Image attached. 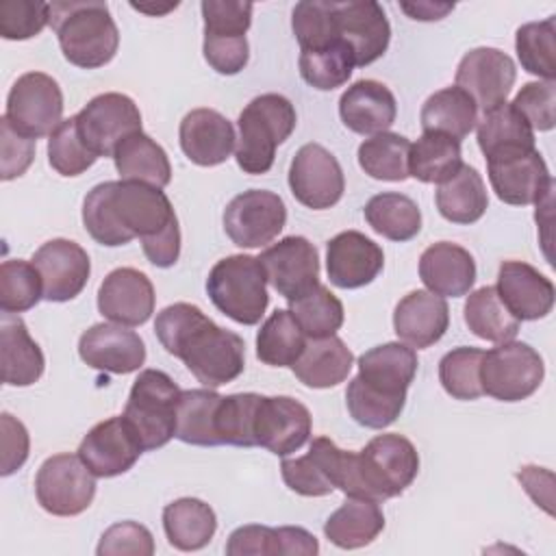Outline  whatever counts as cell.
<instances>
[{"label":"cell","mask_w":556,"mask_h":556,"mask_svg":"<svg viewBox=\"0 0 556 556\" xmlns=\"http://www.w3.org/2000/svg\"><path fill=\"white\" fill-rule=\"evenodd\" d=\"M161 345L208 389L232 382L245 367L243 339L217 326L195 304L176 302L165 306L154 321Z\"/></svg>","instance_id":"obj_1"},{"label":"cell","mask_w":556,"mask_h":556,"mask_svg":"<svg viewBox=\"0 0 556 556\" xmlns=\"http://www.w3.org/2000/svg\"><path fill=\"white\" fill-rule=\"evenodd\" d=\"M83 224L93 241L117 248L132 239L150 241L178 224L169 198L150 185L106 180L83 202Z\"/></svg>","instance_id":"obj_2"},{"label":"cell","mask_w":556,"mask_h":556,"mask_svg":"<svg viewBox=\"0 0 556 556\" xmlns=\"http://www.w3.org/2000/svg\"><path fill=\"white\" fill-rule=\"evenodd\" d=\"M50 26L56 33L63 56L76 67H102L117 52L119 33L106 2H52Z\"/></svg>","instance_id":"obj_3"},{"label":"cell","mask_w":556,"mask_h":556,"mask_svg":"<svg viewBox=\"0 0 556 556\" xmlns=\"http://www.w3.org/2000/svg\"><path fill=\"white\" fill-rule=\"evenodd\" d=\"M295 122V109L285 96H256L237 119V165L245 174H267L274 165L276 148L291 137Z\"/></svg>","instance_id":"obj_4"},{"label":"cell","mask_w":556,"mask_h":556,"mask_svg":"<svg viewBox=\"0 0 556 556\" xmlns=\"http://www.w3.org/2000/svg\"><path fill=\"white\" fill-rule=\"evenodd\" d=\"M206 293L217 311L243 326L258 324L269 304L265 269L250 254L217 261L206 278Z\"/></svg>","instance_id":"obj_5"},{"label":"cell","mask_w":556,"mask_h":556,"mask_svg":"<svg viewBox=\"0 0 556 556\" xmlns=\"http://www.w3.org/2000/svg\"><path fill=\"white\" fill-rule=\"evenodd\" d=\"M178 384L161 369H143L130 387L124 419L137 434L143 452L163 447L176 437Z\"/></svg>","instance_id":"obj_6"},{"label":"cell","mask_w":556,"mask_h":556,"mask_svg":"<svg viewBox=\"0 0 556 556\" xmlns=\"http://www.w3.org/2000/svg\"><path fill=\"white\" fill-rule=\"evenodd\" d=\"M356 454L361 478L371 502L380 504L389 497L402 495L417 478V450L402 434H378Z\"/></svg>","instance_id":"obj_7"},{"label":"cell","mask_w":556,"mask_h":556,"mask_svg":"<svg viewBox=\"0 0 556 556\" xmlns=\"http://www.w3.org/2000/svg\"><path fill=\"white\" fill-rule=\"evenodd\" d=\"M545 365L541 354L521 341H506L482 354V393L500 402H521L543 382Z\"/></svg>","instance_id":"obj_8"},{"label":"cell","mask_w":556,"mask_h":556,"mask_svg":"<svg viewBox=\"0 0 556 556\" xmlns=\"http://www.w3.org/2000/svg\"><path fill=\"white\" fill-rule=\"evenodd\" d=\"M35 495L46 513L74 517L93 502L96 476L78 454H54L37 469Z\"/></svg>","instance_id":"obj_9"},{"label":"cell","mask_w":556,"mask_h":556,"mask_svg":"<svg viewBox=\"0 0 556 556\" xmlns=\"http://www.w3.org/2000/svg\"><path fill=\"white\" fill-rule=\"evenodd\" d=\"M495 195L513 206L541 204L554 191L549 169L536 148H513L486 159Z\"/></svg>","instance_id":"obj_10"},{"label":"cell","mask_w":556,"mask_h":556,"mask_svg":"<svg viewBox=\"0 0 556 556\" xmlns=\"http://www.w3.org/2000/svg\"><path fill=\"white\" fill-rule=\"evenodd\" d=\"M4 117L17 132L35 141L52 135L63 122V93L59 83L43 72L22 74L7 96Z\"/></svg>","instance_id":"obj_11"},{"label":"cell","mask_w":556,"mask_h":556,"mask_svg":"<svg viewBox=\"0 0 556 556\" xmlns=\"http://www.w3.org/2000/svg\"><path fill=\"white\" fill-rule=\"evenodd\" d=\"M76 126L83 143L98 159L113 156L124 139L141 132V113L128 96L109 91L91 98L76 113Z\"/></svg>","instance_id":"obj_12"},{"label":"cell","mask_w":556,"mask_h":556,"mask_svg":"<svg viewBox=\"0 0 556 556\" xmlns=\"http://www.w3.org/2000/svg\"><path fill=\"white\" fill-rule=\"evenodd\" d=\"M287 222L282 198L267 189H248L224 208V230L239 248H261L274 241Z\"/></svg>","instance_id":"obj_13"},{"label":"cell","mask_w":556,"mask_h":556,"mask_svg":"<svg viewBox=\"0 0 556 556\" xmlns=\"http://www.w3.org/2000/svg\"><path fill=\"white\" fill-rule=\"evenodd\" d=\"M289 187L300 204L324 211L341 200L345 178L339 161L324 146L306 143L291 161Z\"/></svg>","instance_id":"obj_14"},{"label":"cell","mask_w":556,"mask_h":556,"mask_svg":"<svg viewBox=\"0 0 556 556\" xmlns=\"http://www.w3.org/2000/svg\"><path fill=\"white\" fill-rule=\"evenodd\" d=\"M258 261L267 282L289 302L319 285V254L306 237H285L263 250Z\"/></svg>","instance_id":"obj_15"},{"label":"cell","mask_w":556,"mask_h":556,"mask_svg":"<svg viewBox=\"0 0 556 556\" xmlns=\"http://www.w3.org/2000/svg\"><path fill=\"white\" fill-rule=\"evenodd\" d=\"M515 78V61L506 52L497 48H473L460 59L454 83L486 113L506 102Z\"/></svg>","instance_id":"obj_16"},{"label":"cell","mask_w":556,"mask_h":556,"mask_svg":"<svg viewBox=\"0 0 556 556\" xmlns=\"http://www.w3.org/2000/svg\"><path fill=\"white\" fill-rule=\"evenodd\" d=\"M334 28L341 41L352 50L354 65L365 67L378 61L391 39V26L382 7L374 0L332 2Z\"/></svg>","instance_id":"obj_17"},{"label":"cell","mask_w":556,"mask_h":556,"mask_svg":"<svg viewBox=\"0 0 556 556\" xmlns=\"http://www.w3.org/2000/svg\"><path fill=\"white\" fill-rule=\"evenodd\" d=\"M141 454L143 447L122 415L96 424L78 445V456L96 478L126 473Z\"/></svg>","instance_id":"obj_18"},{"label":"cell","mask_w":556,"mask_h":556,"mask_svg":"<svg viewBox=\"0 0 556 556\" xmlns=\"http://www.w3.org/2000/svg\"><path fill=\"white\" fill-rule=\"evenodd\" d=\"M41 276L43 300L67 302L74 300L87 285L91 274L89 254L70 239L46 241L30 258Z\"/></svg>","instance_id":"obj_19"},{"label":"cell","mask_w":556,"mask_h":556,"mask_svg":"<svg viewBox=\"0 0 556 556\" xmlns=\"http://www.w3.org/2000/svg\"><path fill=\"white\" fill-rule=\"evenodd\" d=\"M311 428V413L295 397H261L254 424L256 445L269 450L276 456H287L308 441Z\"/></svg>","instance_id":"obj_20"},{"label":"cell","mask_w":556,"mask_h":556,"mask_svg":"<svg viewBox=\"0 0 556 556\" xmlns=\"http://www.w3.org/2000/svg\"><path fill=\"white\" fill-rule=\"evenodd\" d=\"M83 363L109 374H132L146 363V345L135 330L119 324H93L78 339Z\"/></svg>","instance_id":"obj_21"},{"label":"cell","mask_w":556,"mask_h":556,"mask_svg":"<svg viewBox=\"0 0 556 556\" xmlns=\"http://www.w3.org/2000/svg\"><path fill=\"white\" fill-rule=\"evenodd\" d=\"M98 311L113 324L141 326L154 313V287L135 267L113 269L98 289Z\"/></svg>","instance_id":"obj_22"},{"label":"cell","mask_w":556,"mask_h":556,"mask_svg":"<svg viewBox=\"0 0 556 556\" xmlns=\"http://www.w3.org/2000/svg\"><path fill=\"white\" fill-rule=\"evenodd\" d=\"M384 265L382 248L358 230H345L326 245L328 278L339 289H358L369 285Z\"/></svg>","instance_id":"obj_23"},{"label":"cell","mask_w":556,"mask_h":556,"mask_svg":"<svg viewBox=\"0 0 556 556\" xmlns=\"http://www.w3.org/2000/svg\"><path fill=\"white\" fill-rule=\"evenodd\" d=\"M497 295L519 321L543 319L554 306V285L523 261H504L497 271Z\"/></svg>","instance_id":"obj_24"},{"label":"cell","mask_w":556,"mask_h":556,"mask_svg":"<svg viewBox=\"0 0 556 556\" xmlns=\"http://www.w3.org/2000/svg\"><path fill=\"white\" fill-rule=\"evenodd\" d=\"M417 374V354L406 343H382L358 358L354 376L367 389L395 400H406V391Z\"/></svg>","instance_id":"obj_25"},{"label":"cell","mask_w":556,"mask_h":556,"mask_svg":"<svg viewBox=\"0 0 556 556\" xmlns=\"http://www.w3.org/2000/svg\"><path fill=\"white\" fill-rule=\"evenodd\" d=\"M180 148L185 156L202 167L224 163L235 148L232 124L215 109H193L180 122Z\"/></svg>","instance_id":"obj_26"},{"label":"cell","mask_w":556,"mask_h":556,"mask_svg":"<svg viewBox=\"0 0 556 556\" xmlns=\"http://www.w3.org/2000/svg\"><path fill=\"white\" fill-rule=\"evenodd\" d=\"M450 326V308L441 295L430 291H410L393 311L395 334L410 348L434 345Z\"/></svg>","instance_id":"obj_27"},{"label":"cell","mask_w":556,"mask_h":556,"mask_svg":"<svg viewBox=\"0 0 556 556\" xmlns=\"http://www.w3.org/2000/svg\"><path fill=\"white\" fill-rule=\"evenodd\" d=\"M419 278L434 295L460 298L476 282V261L465 248L439 241L419 256Z\"/></svg>","instance_id":"obj_28"},{"label":"cell","mask_w":556,"mask_h":556,"mask_svg":"<svg viewBox=\"0 0 556 556\" xmlns=\"http://www.w3.org/2000/svg\"><path fill=\"white\" fill-rule=\"evenodd\" d=\"M397 104L387 85L378 80H358L339 98L341 122L358 135H378L395 122Z\"/></svg>","instance_id":"obj_29"},{"label":"cell","mask_w":556,"mask_h":556,"mask_svg":"<svg viewBox=\"0 0 556 556\" xmlns=\"http://www.w3.org/2000/svg\"><path fill=\"white\" fill-rule=\"evenodd\" d=\"M0 365L2 382L9 387L37 382L46 367L41 348L28 334L26 324L13 313H2L0 319Z\"/></svg>","instance_id":"obj_30"},{"label":"cell","mask_w":556,"mask_h":556,"mask_svg":"<svg viewBox=\"0 0 556 556\" xmlns=\"http://www.w3.org/2000/svg\"><path fill=\"white\" fill-rule=\"evenodd\" d=\"M319 552L317 539L298 526L267 528V526H241L226 543L228 556H276V554H298L315 556Z\"/></svg>","instance_id":"obj_31"},{"label":"cell","mask_w":556,"mask_h":556,"mask_svg":"<svg viewBox=\"0 0 556 556\" xmlns=\"http://www.w3.org/2000/svg\"><path fill=\"white\" fill-rule=\"evenodd\" d=\"M354 365V354L337 337L308 339L300 358L291 365L295 378L311 389H330L343 382Z\"/></svg>","instance_id":"obj_32"},{"label":"cell","mask_w":556,"mask_h":556,"mask_svg":"<svg viewBox=\"0 0 556 556\" xmlns=\"http://www.w3.org/2000/svg\"><path fill=\"white\" fill-rule=\"evenodd\" d=\"M119 180L143 182L163 189L172 180V165L165 150L143 130L124 139L113 152Z\"/></svg>","instance_id":"obj_33"},{"label":"cell","mask_w":556,"mask_h":556,"mask_svg":"<svg viewBox=\"0 0 556 556\" xmlns=\"http://www.w3.org/2000/svg\"><path fill=\"white\" fill-rule=\"evenodd\" d=\"M163 530L180 552H195L211 543L217 530L213 508L198 497H180L163 508Z\"/></svg>","instance_id":"obj_34"},{"label":"cell","mask_w":556,"mask_h":556,"mask_svg":"<svg viewBox=\"0 0 556 556\" xmlns=\"http://www.w3.org/2000/svg\"><path fill=\"white\" fill-rule=\"evenodd\" d=\"M384 528V515L378 502L348 497L324 523L326 539L341 549L369 545Z\"/></svg>","instance_id":"obj_35"},{"label":"cell","mask_w":556,"mask_h":556,"mask_svg":"<svg viewBox=\"0 0 556 556\" xmlns=\"http://www.w3.org/2000/svg\"><path fill=\"white\" fill-rule=\"evenodd\" d=\"M437 208L441 217L452 224H473L478 222L486 206L489 195L482 176L471 165H460V169L437 187Z\"/></svg>","instance_id":"obj_36"},{"label":"cell","mask_w":556,"mask_h":556,"mask_svg":"<svg viewBox=\"0 0 556 556\" xmlns=\"http://www.w3.org/2000/svg\"><path fill=\"white\" fill-rule=\"evenodd\" d=\"M478 124L476 102L456 85L434 91L421 106L424 132H441L463 141Z\"/></svg>","instance_id":"obj_37"},{"label":"cell","mask_w":556,"mask_h":556,"mask_svg":"<svg viewBox=\"0 0 556 556\" xmlns=\"http://www.w3.org/2000/svg\"><path fill=\"white\" fill-rule=\"evenodd\" d=\"M463 165L460 141L441 135L424 132L408 152V176L419 182L441 185L452 178Z\"/></svg>","instance_id":"obj_38"},{"label":"cell","mask_w":556,"mask_h":556,"mask_svg":"<svg viewBox=\"0 0 556 556\" xmlns=\"http://www.w3.org/2000/svg\"><path fill=\"white\" fill-rule=\"evenodd\" d=\"M222 395L213 389L180 391L176 404V439L189 445H219L215 415Z\"/></svg>","instance_id":"obj_39"},{"label":"cell","mask_w":556,"mask_h":556,"mask_svg":"<svg viewBox=\"0 0 556 556\" xmlns=\"http://www.w3.org/2000/svg\"><path fill=\"white\" fill-rule=\"evenodd\" d=\"M367 224L391 241H410L421 230V211L404 193L384 191L365 204Z\"/></svg>","instance_id":"obj_40"},{"label":"cell","mask_w":556,"mask_h":556,"mask_svg":"<svg viewBox=\"0 0 556 556\" xmlns=\"http://www.w3.org/2000/svg\"><path fill=\"white\" fill-rule=\"evenodd\" d=\"M465 324L476 337L493 343L513 341L519 332V319L504 306L495 287H480L469 293Z\"/></svg>","instance_id":"obj_41"},{"label":"cell","mask_w":556,"mask_h":556,"mask_svg":"<svg viewBox=\"0 0 556 556\" xmlns=\"http://www.w3.org/2000/svg\"><path fill=\"white\" fill-rule=\"evenodd\" d=\"M306 345V334L285 308H276L256 334V356L269 367H291Z\"/></svg>","instance_id":"obj_42"},{"label":"cell","mask_w":556,"mask_h":556,"mask_svg":"<svg viewBox=\"0 0 556 556\" xmlns=\"http://www.w3.org/2000/svg\"><path fill=\"white\" fill-rule=\"evenodd\" d=\"M478 146L484 159L513 148H534V130L510 102H504L478 122Z\"/></svg>","instance_id":"obj_43"},{"label":"cell","mask_w":556,"mask_h":556,"mask_svg":"<svg viewBox=\"0 0 556 556\" xmlns=\"http://www.w3.org/2000/svg\"><path fill=\"white\" fill-rule=\"evenodd\" d=\"M410 141L397 132H378L358 146L361 169L387 182H402L408 178Z\"/></svg>","instance_id":"obj_44"},{"label":"cell","mask_w":556,"mask_h":556,"mask_svg":"<svg viewBox=\"0 0 556 556\" xmlns=\"http://www.w3.org/2000/svg\"><path fill=\"white\" fill-rule=\"evenodd\" d=\"M328 437H317L304 456L282 460L280 473L293 493L304 497H324L334 491L328 467Z\"/></svg>","instance_id":"obj_45"},{"label":"cell","mask_w":556,"mask_h":556,"mask_svg":"<svg viewBox=\"0 0 556 556\" xmlns=\"http://www.w3.org/2000/svg\"><path fill=\"white\" fill-rule=\"evenodd\" d=\"M354 67L356 65H354L352 50L341 39L324 48L300 52V74L311 87L319 91H332L345 85Z\"/></svg>","instance_id":"obj_46"},{"label":"cell","mask_w":556,"mask_h":556,"mask_svg":"<svg viewBox=\"0 0 556 556\" xmlns=\"http://www.w3.org/2000/svg\"><path fill=\"white\" fill-rule=\"evenodd\" d=\"M515 50L521 67L543 80L556 78V20L530 22L517 28Z\"/></svg>","instance_id":"obj_47"},{"label":"cell","mask_w":556,"mask_h":556,"mask_svg":"<svg viewBox=\"0 0 556 556\" xmlns=\"http://www.w3.org/2000/svg\"><path fill=\"white\" fill-rule=\"evenodd\" d=\"M289 313L308 339H321L334 334L343 324V304L326 287L317 285L308 293L289 302Z\"/></svg>","instance_id":"obj_48"},{"label":"cell","mask_w":556,"mask_h":556,"mask_svg":"<svg viewBox=\"0 0 556 556\" xmlns=\"http://www.w3.org/2000/svg\"><path fill=\"white\" fill-rule=\"evenodd\" d=\"M258 393H232L222 395L217 415H215V430L219 445H237V447H254V424L256 410L261 404Z\"/></svg>","instance_id":"obj_49"},{"label":"cell","mask_w":556,"mask_h":556,"mask_svg":"<svg viewBox=\"0 0 556 556\" xmlns=\"http://www.w3.org/2000/svg\"><path fill=\"white\" fill-rule=\"evenodd\" d=\"M43 298L41 276L33 263L13 258L0 265V308L2 313H24Z\"/></svg>","instance_id":"obj_50"},{"label":"cell","mask_w":556,"mask_h":556,"mask_svg":"<svg viewBox=\"0 0 556 556\" xmlns=\"http://www.w3.org/2000/svg\"><path fill=\"white\" fill-rule=\"evenodd\" d=\"M482 350L478 348H454L439 363V380L447 395L454 400H476L482 393L480 363Z\"/></svg>","instance_id":"obj_51"},{"label":"cell","mask_w":556,"mask_h":556,"mask_svg":"<svg viewBox=\"0 0 556 556\" xmlns=\"http://www.w3.org/2000/svg\"><path fill=\"white\" fill-rule=\"evenodd\" d=\"M48 161L61 176H80L87 172L98 156L83 143L76 126V115L63 119L48 139Z\"/></svg>","instance_id":"obj_52"},{"label":"cell","mask_w":556,"mask_h":556,"mask_svg":"<svg viewBox=\"0 0 556 556\" xmlns=\"http://www.w3.org/2000/svg\"><path fill=\"white\" fill-rule=\"evenodd\" d=\"M291 28L302 50L324 48L339 41L332 15V2L328 0H304L298 2L291 13Z\"/></svg>","instance_id":"obj_53"},{"label":"cell","mask_w":556,"mask_h":556,"mask_svg":"<svg viewBox=\"0 0 556 556\" xmlns=\"http://www.w3.org/2000/svg\"><path fill=\"white\" fill-rule=\"evenodd\" d=\"M345 402L352 419L358 426L374 428V430H382L391 426L400 417L406 404V400H391L365 389L356 378H352L348 384Z\"/></svg>","instance_id":"obj_54"},{"label":"cell","mask_w":556,"mask_h":556,"mask_svg":"<svg viewBox=\"0 0 556 556\" xmlns=\"http://www.w3.org/2000/svg\"><path fill=\"white\" fill-rule=\"evenodd\" d=\"M50 24V4L39 0H2L0 35L11 41H24L39 35Z\"/></svg>","instance_id":"obj_55"},{"label":"cell","mask_w":556,"mask_h":556,"mask_svg":"<svg viewBox=\"0 0 556 556\" xmlns=\"http://www.w3.org/2000/svg\"><path fill=\"white\" fill-rule=\"evenodd\" d=\"M204 37L235 39L245 37L252 24V2L243 0H202Z\"/></svg>","instance_id":"obj_56"},{"label":"cell","mask_w":556,"mask_h":556,"mask_svg":"<svg viewBox=\"0 0 556 556\" xmlns=\"http://www.w3.org/2000/svg\"><path fill=\"white\" fill-rule=\"evenodd\" d=\"M532 130H552L556 124V83H526L510 102Z\"/></svg>","instance_id":"obj_57"},{"label":"cell","mask_w":556,"mask_h":556,"mask_svg":"<svg viewBox=\"0 0 556 556\" xmlns=\"http://www.w3.org/2000/svg\"><path fill=\"white\" fill-rule=\"evenodd\" d=\"M98 556H119V554H135V556H152L154 554V539L150 530L137 521H119L113 523L100 539Z\"/></svg>","instance_id":"obj_58"},{"label":"cell","mask_w":556,"mask_h":556,"mask_svg":"<svg viewBox=\"0 0 556 556\" xmlns=\"http://www.w3.org/2000/svg\"><path fill=\"white\" fill-rule=\"evenodd\" d=\"M35 159V139L17 132L2 115L0 119V178L13 180L22 176Z\"/></svg>","instance_id":"obj_59"},{"label":"cell","mask_w":556,"mask_h":556,"mask_svg":"<svg viewBox=\"0 0 556 556\" xmlns=\"http://www.w3.org/2000/svg\"><path fill=\"white\" fill-rule=\"evenodd\" d=\"M0 445H2V463H0V473L11 476L17 471L26 458H28V447L30 439L20 419H15L11 413L0 415Z\"/></svg>","instance_id":"obj_60"},{"label":"cell","mask_w":556,"mask_h":556,"mask_svg":"<svg viewBox=\"0 0 556 556\" xmlns=\"http://www.w3.org/2000/svg\"><path fill=\"white\" fill-rule=\"evenodd\" d=\"M400 7L413 20H421V22L441 20V17H445L454 9V4H450V2H402Z\"/></svg>","instance_id":"obj_61"}]
</instances>
